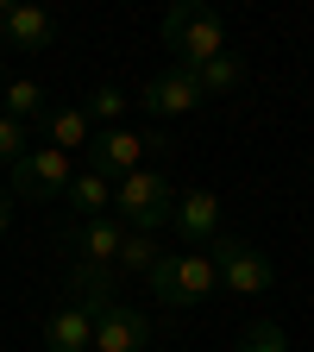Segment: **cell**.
<instances>
[{
    "label": "cell",
    "instance_id": "obj_1",
    "mask_svg": "<svg viewBox=\"0 0 314 352\" xmlns=\"http://www.w3.org/2000/svg\"><path fill=\"white\" fill-rule=\"evenodd\" d=\"M164 44L176 51L183 69H201V63H214L227 51V19H220L208 0H176L164 13Z\"/></svg>",
    "mask_w": 314,
    "mask_h": 352
},
{
    "label": "cell",
    "instance_id": "obj_2",
    "mask_svg": "<svg viewBox=\"0 0 314 352\" xmlns=\"http://www.w3.org/2000/svg\"><path fill=\"white\" fill-rule=\"evenodd\" d=\"M170 201H176V183L164 170H126L113 176V220L132 233H157L170 220Z\"/></svg>",
    "mask_w": 314,
    "mask_h": 352
},
{
    "label": "cell",
    "instance_id": "obj_3",
    "mask_svg": "<svg viewBox=\"0 0 314 352\" xmlns=\"http://www.w3.org/2000/svg\"><path fill=\"white\" fill-rule=\"evenodd\" d=\"M208 264H214V283L233 289V296H264V289L277 283L271 252H258L251 239H233V233H214L208 239Z\"/></svg>",
    "mask_w": 314,
    "mask_h": 352
},
{
    "label": "cell",
    "instance_id": "obj_4",
    "mask_svg": "<svg viewBox=\"0 0 314 352\" xmlns=\"http://www.w3.org/2000/svg\"><path fill=\"white\" fill-rule=\"evenodd\" d=\"M145 283H151V296H157L164 308H195V302H208V296L220 289L208 252H164L151 271H145Z\"/></svg>",
    "mask_w": 314,
    "mask_h": 352
},
{
    "label": "cell",
    "instance_id": "obj_5",
    "mask_svg": "<svg viewBox=\"0 0 314 352\" xmlns=\"http://www.w3.org/2000/svg\"><path fill=\"white\" fill-rule=\"evenodd\" d=\"M7 170H13V195H25V201H57L69 189V176H76V157L57 151V145H32Z\"/></svg>",
    "mask_w": 314,
    "mask_h": 352
},
{
    "label": "cell",
    "instance_id": "obj_6",
    "mask_svg": "<svg viewBox=\"0 0 314 352\" xmlns=\"http://www.w3.org/2000/svg\"><path fill=\"white\" fill-rule=\"evenodd\" d=\"M170 139L164 132H132V126H107L95 132V145H88V164L107 170V176H126V170H145L151 151H164Z\"/></svg>",
    "mask_w": 314,
    "mask_h": 352
},
{
    "label": "cell",
    "instance_id": "obj_7",
    "mask_svg": "<svg viewBox=\"0 0 314 352\" xmlns=\"http://www.w3.org/2000/svg\"><path fill=\"white\" fill-rule=\"evenodd\" d=\"M88 315H95V352H145L151 321L139 315V308H126V302H95Z\"/></svg>",
    "mask_w": 314,
    "mask_h": 352
},
{
    "label": "cell",
    "instance_id": "obj_8",
    "mask_svg": "<svg viewBox=\"0 0 314 352\" xmlns=\"http://www.w3.org/2000/svg\"><path fill=\"white\" fill-rule=\"evenodd\" d=\"M201 101H208L201 82H195V69H183V63L157 69V76L139 88V107H145V113H195Z\"/></svg>",
    "mask_w": 314,
    "mask_h": 352
},
{
    "label": "cell",
    "instance_id": "obj_9",
    "mask_svg": "<svg viewBox=\"0 0 314 352\" xmlns=\"http://www.w3.org/2000/svg\"><path fill=\"white\" fill-rule=\"evenodd\" d=\"M170 227L183 233L189 245H208L220 233V195L214 189H189V195H176L170 201Z\"/></svg>",
    "mask_w": 314,
    "mask_h": 352
},
{
    "label": "cell",
    "instance_id": "obj_10",
    "mask_svg": "<svg viewBox=\"0 0 314 352\" xmlns=\"http://www.w3.org/2000/svg\"><path fill=\"white\" fill-rule=\"evenodd\" d=\"M0 38H7L13 51H44V44L57 38V19L44 13V0H19V7L0 13Z\"/></svg>",
    "mask_w": 314,
    "mask_h": 352
},
{
    "label": "cell",
    "instance_id": "obj_11",
    "mask_svg": "<svg viewBox=\"0 0 314 352\" xmlns=\"http://www.w3.org/2000/svg\"><path fill=\"white\" fill-rule=\"evenodd\" d=\"M44 346L51 352H95V315L82 302H63L44 315Z\"/></svg>",
    "mask_w": 314,
    "mask_h": 352
},
{
    "label": "cell",
    "instance_id": "obj_12",
    "mask_svg": "<svg viewBox=\"0 0 314 352\" xmlns=\"http://www.w3.org/2000/svg\"><path fill=\"white\" fill-rule=\"evenodd\" d=\"M63 201H69V214H76V220H95V214H113V176H107V170H95V164H82V170L69 176Z\"/></svg>",
    "mask_w": 314,
    "mask_h": 352
},
{
    "label": "cell",
    "instance_id": "obj_13",
    "mask_svg": "<svg viewBox=\"0 0 314 352\" xmlns=\"http://www.w3.org/2000/svg\"><path fill=\"white\" fill-rule=\"evenodd\" d=\"M38 126H44V139H51L57 151H69V157L95 145V120H88L82 107H44V120H38Z\"/></svg>",
    "mask_w": 314,
    "mask_h": 352
},
{
    "label": "cell",
    "instance_id": "obj_14",
    "mask_svg": "<svg viewBox=\"0 0 314 352\" xmlns=\"http://www.w3.org/2000/svg\"><path fill=\"white\" fill-rule=\"evenodd\" d=\"M120 239H126V227H120L113 214H95V220H82V227H76L82 264H113L120 258Z\"/></svg>",
    "mask_w": 314,
    "mask_h": 352
},
{
    "label": "cell",
    "instance_id": "obj_15",
    "mask_svg": "<svg viewBox=\"0 0 314 352\" xmlns=\"http://www.w3.org/2000/svg\"><path fill=\"white\" fill-rule=\"evenodd\" d=\"M69 296H76L82 308L113 302V264H76V271H69Z\"/></svg>",
    "mask_w": 314,
    "mask_h": 352
},
{
    "label": "cell",
    "instance_id": "obj_16",
    "mask_svg": "<svg viewBox=\"0 0 314 352\" xmlns=\"http://www.w3.org/2000/svg\"><path fill=\"white\" fill-rule=\"evenodd\" d=\"M0 113H13V120H25V126H38V120H44V88H38L32 76H19V82H7V88H0Z\"/></svg>",
    "mask_w": 314,
    "mask_h": 352
},
{
    "label": "cell",
    "instance_id": "obj_17",
    "mask_svg": "<svg viewBox=\"0 0 314 352\" xmlns=\"http://www.w3.org/2000/svg\"><path fill=\"white\" fill-rule=\"evenodd\" d=\"M195 82H201V95H233V88L245 82V63H239L233 51H220L214 63H201V69H195Z\"/></svg>",
    "mask_w": 314,
    "mask_h": 352
},
{
    "label": "cell",
    "instance_id": "obj_18",
    "mask_svg": "<svg viewBox=\"0 0 314 352\" xmlns=\"http://www.w3.org/2000/svg\"><path fill=\"white\" fill-rule=\"evenodd\" d=\"M157 258H164V252L151 245V233H132V227H126V239H120V258H113V271H132V277H145Z\"/></svg>",
    "mask_w": 314,
    "mask_h": 352
},
{
    "label": "cell",
    "instance_id": "obj_19",
    "mask_svg": "<svg viewBox=\"0 0 314 352\" xmlns=\"http://www.w3.org/2000/svg\"><path fill=\"white\" fill-rule=\"evenodd\" d=\"M239 352H289V333H283L277 321H251V327L239 333Z\"/></svg>",
    "mask_w": 314,
    "mask_h": 352
},
{
    "label": "cell",
    "instance_id": "obj_20",
    "mask_svg": "<svg viewBox=\"0 0 314 352\" xmlns=\"http://www.w3.org/2000/svg\"><path fill=\"white\" fill-rule=\"evenodd\" d=\"M19 151H32V126L13 120V113H0V164H13Z\"/></svg>",
    "mask_w": 314,
    "mask_h": 352
},
{
    "label": "cell",
    "instance_id": "obj_21",
    "mask_svg": "<svg viewBox=\"0 0 314 352\" xmlns=\"http://www.w3.org/2000/svg\"><path fill=\"white\" fill-rule=\"evenodd\" d=\"M82 113H88V120H101V126H120V113H126V95H120V88H95Z\"/></svg>",
    "mask_w": 314,
    "mask_h": 352
},
{
    "label": "cell",
    "instance_id": "obj_22",
    "mask_svg": "<svg viewBox=\"0 0 314 352\" xmlns=\"http://www.w3.org/2000/svg\"><path fill=\"white\" fill-rule=\"evenodd\" d=\"M7 227H13V189H0V239H7Z\"/></svg>",
    "mask_w": 314,
    "mask_h": 352
},
{
    "label": "cell",
    "instance_id": "obj_23",
    "mask_svg": "<svg viewBox=\"0 0 314 352\" xmlns=\"http://www.w3.org/2000/svg\"><path fill=\"white\" fill-rule=\"evenodd\" d=\"M7 7H19V0H0V13H7Z\"/></svg>",
    "mask_w": 314,
    "mask_h": 352
}]
</instances>
